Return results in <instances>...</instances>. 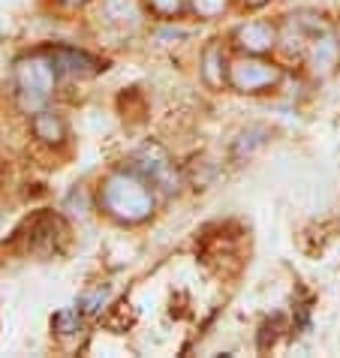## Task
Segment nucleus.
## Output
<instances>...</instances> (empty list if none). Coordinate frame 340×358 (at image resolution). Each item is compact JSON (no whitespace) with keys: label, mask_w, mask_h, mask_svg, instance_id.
<instances>
[{"label":"nucleus","mask_w":340,"mask_h":358,"mask_svg":"<svg viewBox=\"0 0 340 358\" xmlns=\"http://www.w3.org/2000/svg\"><path fill=\"white\" fill-rule=\"evenodd\" d=\"M229 82L244 94H259L280 82V69L265 61H238L229 69Z\"/></svg>","instance_id":"f257e3e1"},{"label":"nucleus","mask_w":340,"mask_h":358,"mask_svg":"<svg viewBox=\"0 0 340 358\" xmlns=\"http://www.w3.org/2000/svg\"><path fill=\"white\" fill-rule=\"evenodd\" d=\"M274 27L268 22H247L235 31V43L247 48V52H265V48L274 45Z\"/></svg>","instance_id":"f03ea898"},{"label":"nucleus","mask_w":340,"mask_h":358,"mask_svg":"<svg viewBox=\"0 0 340 358\" xmlns=\"http://www.w3.org/2000/svg\"><path fill=\"white\" fill-rule=\"evenodd\" d=\"M223 76H226L223 52H220V45H211V48L205 52V78L217 87V85H223Z\"/></svg>","instance_id":"7ed1b4c3"},{"label":"nucleus","mask_w":340,"mask_h":358,"mask_svg":"<svg viewBox=\"0 0 340 358\" xmlns=\"http://www.w3.org/2000/svg\"><path fill=\"white\" fill-rule=\"evenodd\" d=\"M34 130H36V136L43 138V142H61V136L66 133L64 124L57 121L55 115H39L34 121Z\"/></svg>","instance_id":"20e7f679"},{"label":"nucleus","mask_w":340,"mask_h":358,"mask_svg":"<svg viewBox=\"0 0 340 358\" xmlns=\"http://www.w3.org/2000/svg\"><path fill=\"white\" fill-rule=\"evenodd\" d=\"M193 6H196V13L199 15H205V18H211V15H220L226 9V0H193Z\"/></svg>","instance_id":"39448f33"},{"label":"nucleus","mask_w":340,"mask_h":358,"mask_svg":"<svg viewBox=\"0 0 340 358\" xmlns=\"http://www.w3.org/2000/svg\"><path fill=\"white\" fill-rule=\"evenodd\" d=\"M151 6L157 15H178L184 9L181 0H151Z\"/></svg>","instance_id":"423d86ee"},{"label":"nucleus","mask_w":340,"mask_h":358,"mask_svg":"<svg viewBox=\"0 0 340 358\" xmlns=\"http://www.w3.org/2000/svg\"><path fill=\"white\" fill-rule=\"evenodd\" d=\"M247 6H262V3H268V0H244Z\"/></svg>","instance_id":"0eeeda50"},{"label":"nucleus","mask_w":340,"mask_h":358,"mask_svg":"<svg viewBox=\"0 0 340 358\" xmlns=\"http://www.w3.org/2000/svg\"><path fill=\"white\" fill-rule=\"evenodd\" d=\"M337 43H340V39H337Z\"/></svg>","instance_id":"6e6552de"}]
</instances>
